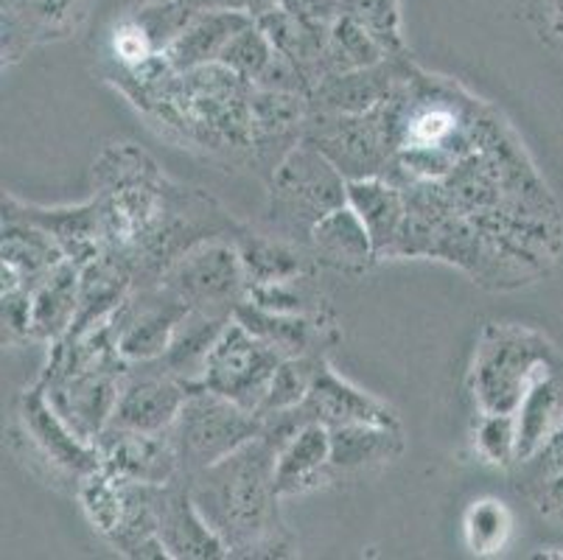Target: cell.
Returning <instances> with one entry per match:
<instances>
[{"instance_id":"d590c367","label":"cell","mask_w":563,"mask_h":560,"mask_svg":"<svg viewBox=\"0 0 563 560\" xmlns=\"http://www.w3.org/2000/svg\"><path fill=\"white\" fill-rule=\"evenodd\" d=\"M273 56V40L266 37V31L253 20V23L244 25V29L224 45V51L219 54V62H222L224 68L233 70V74L242 76V79H247L250 85H255Z\"/></svg>"},{"instance_id":"e575fe53","label":"cell","mask_w":563,"mask_h":560,"mask_svg":"<svg viewBox=\"0 0 563 560\" xmlns=\"http://www.w3.org/2000/svg\"><path fill=\"white\" fill-rule=\"evenodd\" d=\"M465 543L474 554H496L514 532V516L499 499H477L465 510Z\"/></svg>"},{"instance_id":"5bb4252c","label":"cell","mask_w":563,"mask_h":560,"mask_svg":"<svg viewBox=\"0 0 563 560\" xmlns=\"http://www.w3.org/2000/svg\"><path fill=\"white\" fill-rule=\"evenodd\" d=\"M157 536L166 547L168 558L177 560H219L230 558L228 547L213 530L191 496L188 476L155 485Z\"/></svg>"},{"instance_id":"d6986e66","label":"cell","mask_w":563,"mask_h":560,"mask_svg":"<svg viewBox=\"0 0 563 560\" xmlns=\"http://www.w3.org/2000/svg\"><path fill=\"white\" fill-rule=\"evenodd\" d=\"M306 250L320 270L342 275H362L378 261L371 230L347 202L322 216L311 230Z\"/></svg>"},{"instance_id":"7402d4cb","label":"cell","mask_w":563,"mask_h":560,"mask_svg":"<svg viewBox=\"0 0 563 560\" xmlns=\"http://www.w3.org/2000/svg\"><path fill=\"white\" fill-rule=\"evenodd\" d=\"M329 482H334L331 429L322 424H306L275 457V485L280 499L320 491Z\"/></svg>"},{"instance_id":"9a60e30c","label":"cell","mask_w":563,"mask_h":560,"mask_svg":"<svg viewBox=\"0 0 563 560\" xmlns=\"http://www.w3.org/2000/svg\"><path fill=\"white\" fill-rule=\"evenodd\" d=\"M3 210H12V213L23 216V219L37 224V228H43L56 244L63 246L65 259L74 261L76 266L90 264V261L99 259L107 250L99 205H96L93 197L79 205L45 208V205L20 202L14 194H3Z\"/></svg>"},{"instance_id":"ffe728a7","label":"cell","mask_w":563,"mask_h":560,"mask_svg":"<svg viewBox=\"0 0 563 560\" xmlns=\"http://www.w3.org/2000/svg\"><path fill=\"white\" fill-rule=\"evenodd\" d=\"M3 289L32 292L63 264V246L23 216L3 210Z\"/></svg>"},{"instance_id":"2e32d148","label":"cell","mask_w":563,"mask_h":560,"mask_svg":"<svg viewBox=\"0 0 563 560\" xmlns=\"http://www.w3.org/2000/svg\"><path fill=\"white\" fill-rule=\"evenodd\" d=\"M235 320L244 322L255 337L275 348L280 356H320L329 359L331 348L340 342V326L334 315H278L255 303L242 300L235 308Z\"/></svg>"},{"instance_id":"ab89813d","label":"cell","mask_w":563,"mask_h":560,"mask_svg":"<svg viewBox=\"0 0 563 560\" xmlns=\"http://www.w3.org/2000/svg\"><path fill=\"white\" fill-rule=\"evenodd\" d=\"M530 491H532V502H536L541 516L563 524V471L544 476V480L536 482Z\"/></svg>"},{"instance_id":"8992f818","label":"cell","mask_w":563,"mask_h":560,"mask_svg":"<svg viewBox=\"0 0 563 560\" xmlns=\"http://www.w3.org/2000/svg\"><path fill=\"white\" fill-rule=\"evenodd\" d=\"M261 435V418L250 409L197 384L183 404L180 418L174 420L172 438L180 454L183 474L191 476L224 460Z\"/></svg>"},{"instance_id":"52a82bcc","label":"cell","mask_w":563,"mask_h":560,"mask_svg":"<svg viewBox=\"0 0 563 560\" xmlns=\"http://www.w3.org/2000/svg\"><path fill=\"white\" fill-rule=\"evenodd\" d=\"M303 138L314 143L345 179L384 177L396 157L387 101L367 112L309 110Z\"/></svg>"},{"instance_id":"e0dca14e","label":"cell","mask_w":563,"mask_h":560,"mask_svg":"<svg viewBox=\"0 0 563 560\" xmlns=\"http://www.w3.org/2000/svg\"><path fill=\"white\" fill-rule=\"evenodd\" d=\"M306 418L314 424L347 426V424H378V426H401L396 409L387 400H378L376 395L365 393L347 378H342L329 359L317 367L314 382H311L309 395L300 404Z\"/></svg>"},{"instance_id":"5b68a950","label":"cell","mask_w":563,"mask_h":560,"mask_svg":"<svg viewBox=\"0 0 563 560\" xmlns=\"http://www.w3.org/2000/svg\"><path fill=\"white\" fill-rule=\"evenodd\" d=\"M14 438L20 443V460L29 462V469L54 487H68L70 493H76L81 476L99 469L96 446L81 440L70 429L40 382L25 387L20 395Z\"/></svg>"},{"instance_id":"7a4b0ae2","label":"cell","mask_w":563,"mask_h":560,"mask_svg":"<svg viewBox=\"0 0 563 560\" xmlns=\"http://www.w3.org/2000/svg\"><path fill=\"white\" fill-rule=\"evenodd\" d=\"M168 177L135 143H110L93 163V199L104 244L124 259L143 239L166 194Z\"/></svg>"},{"instance_id":"7c38bea8","label":"cell","mask_w":563,"mask_h":560,"mask_svg":"<svg viewBox=\"0 0 563 560\" xmlns=\"http://www.w3.org/2000/svg\"><path fill=\"white\" fill-rule=\"evenodd\" d=\"M188 393L191 387L172 376L157 359L130 364L110 426L135 431L172 429L174 420L180 418Z\"/></svg>"},{"instance_id":"cb8c5ba5","label":"cell","mask_w":563,"mask_h":560,"mask_svg":"<svg viewBox=\"0 0 563 560\" xmlns=\"http://www.w3.org/2000/svg\"><path fill=\"white\" fill-rule=\"evenodd\" d=\"M135 289V275L121 255L104 253L79 270V311L70 333H81L115 315V308Z\"/></svg>"},{"instance_id":"4dcf8cb0","label":"cell","mask_w":563,"mask_h":560,"mask_svg":"<svg viewBox=\"0 0 563 560\" xmlns=\"http://www.w3.org/2000/svg\"><path fill=\"white\" fill-rule=\"evenodd\" d=\"M74 496L79 502L85 518L90 521V527L101 538L115 532V527L121 524V516H124L126 482H121L118 476H112L110 471L99 465V469H93L87 476H81Z\"/></svg>"},{"instance_id":"3957f363","label":"cell","mask_w":563,"mask_h":560,"mask_svg":"<svg viewBox=\"0 0 563 560\" xmlns=\"http://www.w3.org/2000/svg\"><path fill=\"white\" fill-rule=\"evenodd\" d=\"M347 202V179L311 141L300 138L269 172L266 233L306 246L322 216Z\"/></svg>"},{"instance_id":"8d00e7d4","label":"cell","mask_w":563,"mask_h":560,"mask_svg":"<svg viewBox=\"0 0 563 560\" xmlns=\"http://www.w3.org/2000/svg\"><path fill=\"white\" fill-rule=\"evenodd\" d=\"M340 14L360 20L390 54H401L396 0H340Z\"/></svg>"},{"instance_id":"d4e9b609","label":"cell","mask_w":563,"mask_h":560,"mask_svg":"<svg viewBox=\"0 0 563 560\" xmlns=\"http://www.w3.org/2000/svg\"><path fill=\"white\" fill-rule=\"evenodd\" d=\"M516 431H519V460L516 469L530 462L547 446L563 424V367L550 364L536 382L527 387L519 409H516Z\"/></svg>"},{"instance_id":"603a6c76","label":"cell","mask_w":563,"mask_h":560,"mask_svg":"<svg viewBox=\"0 0 563 560\" xmlns=\"http://www.w3.org/2000/svg\"><path fill=\"white\" fill-rule=\"evenodd\" d=\"M347 205L371 230L378 259H396V246L407 219V197L401 185L393 183L390 177L347 179Z\"/></svg>"},{"instance_id":"1f68e13d","label":"cell","mask_w":563,"mask_h":560,"mask_svg":"<svg viewBox=\"0 0 563 560\" xmlns=\"http://www.w3.org/2000/svg\"><path fill=\"white\" fill-rule=\"evenodd\" d=\"M474 454L494 469H516L519 460V431L514 413H479L471 426Z\"/></svg>"},{"instance_id":"6da1fadb","label":"cell","mask_w":563,"mask_h":560,"mask_svg":"<svg viewBox=\"0 0 563 560\" xmlns=\"http://www.w3.org/2000/svg\"><path fill=\"white\" fill-rule=\"evenodd\" d=\"M275 457L278 451L273 446L255 438L224 460L188 476L194 502L219 532L230 558L298 554V541L280 516Z\"/></svg>"},{"instance_id":"836d02e7","label":"cell","mask_w":563,"mask_h":560,"mask_svg":"<svg viewBox=\"0 0 563 560\" xmlns=\"http://www.w3.org/2000/svg\"><path fill=\"white\" fill-rule=\"evenodd\" d=\"M325 362L320 356H286L280 359L278 370H275L266 398L258 409V418L273 413H284V409L300 407L309 395L311 382H314L317 367Z\"/></svg>"},{"instance_id":"f546056e","label":"cell","mask_w":563,"mask_h":560,"mask_svg":"<svg viewBox=\"0 0 563 560\" xmlns=\"http://www.w3.org/2000/svg\"><path fill=\"white\" fill-rule=\"evenodd\" d=\"M387 56H390V51L384 48L360 20L347 18V14H336V20L329 29V40H325L322 76L371 68V65H378Z\"/></svg>"},{"instance_id":"9c48e42d","label":"cell","mask_w":563,"mask_h":560,"mask_svg":"<svg viewBox=\"0 0 563 560\" xmlns=\"http://www.w3.org/2000/svg\"><path fill=\"white\" fill-rule=\"evenodd\" d=\"M280 359L284 356L269 342L255 337L244 322L233 317L205 362L202 384L258 415Z\"/></svg>"},{"instance_id":"f35d334b","label":"cell","mask_w":563,"mask_h":560,"mask_svg":"<svg viewBox=\"0 0 563 560\" xmlns=\"http://www.w3.org/2000/svg\"><path fill=\"white\" fill-rule=\"evenodd\" d=\"M519 469L525 471V480L530 482V487L536 485V482L544 480V476L563 471V424L558 426L555 435H552V438L547 440L544 449H541L539 454L532 457L530 462L519 465Z\"/></svg>"},{"instance_id":"4316f807","label":"cell","mask_w":563,"mask_h":560,"mask_svg":"<svg viewBox=\"0 0 563 560\" xmlns=\"http://www.w3.org/2000/svg\"><path fill=\"white\" fill-rule=\"evenodd\" d=\"M235 315H219V311H205V308H188L186 317L180 320L177 331H174L172 342H168L166 353L157 362L186 382L188 387L202 384L205 362L211 356L217 339L228 328V322Z\"/></svg>"},{"instance_id":"4fadbf2b","label":"cell","mask_w":563,"mask_h":560,"mask_svg":"<svg viewBox=\"0 0 563 560\" xmlns=\"http://www.w3.org/2000/svg\"><path fill=\"white\" fill-rule=\"evenodd\" d=\"M99 465L121 482L137 485H166L183 476L180 454L174 446L172 429L135 431L121 426H107L96 440Z\"/></svg>"},{"instance_id":"83f0119b","label":"cell","mask_w":563,"mask_h":560,"mask_svg":"<svg viewBox=\"0 0 563 560\" xmlns=\"http://www.w3.org/2000/svg\"><path fill=\"white\" fill-rule=\"evenodd\" d=\"M235 246H239V255H242L247 289L278 284V281H289V277L309 275V272L320 270L306 246L291 244V241L278 239L273 233H258L253 228L242 230V235L235 239Z\"/></svg>"},{"instance_id":"30bf717a","label":"cell","mask_w":563,"mask_h":560,"mask_svg":"<svg viewBox=\"0 0 563 560\" xmlns=\"http://www.w3.org/2000/svg\"><path fill=\"white\" fill-rule=\"evenodd\" d=\"M126 367H96L76 370V373H45L37 378L54 409L68 420L70 429L81 440L93 443L101 438V431L112 424L118 395L124 384Z\"/></svg>"},{"instance_id":"d6a6232c","label":"cell","mask_w":563,"mask_h":560,"mask_svg":"<svg viewBox=\"0 0 563 560\" xmlns=\"http://www.w3.org/2000/svg\"><path fill=\"white\" fill-rule=\"evenodd\" d=\"M244 300L255 303L266 311H278V315H325L329 311L314 284V272L278 281V284L253 286V289H247Z\"/></svg>"},{"instance_id":"f1b7e54d","label":"cell","mask_w":563,"mask_h":560,"mask_svg":"<svg viewBox=\"0 0 563 560\" xmlns=\"http://www.w3.org/2000/svg\"><path fill=\"white\" fill-rule=\"evenodd\" d=\"M79 270L63 261L32 295V339L54 345L68 337L79 311Z\"/></svg>"},{"instance_id":"8fae6325","label":"cell","mask_w":563,"mask_h":560,"mask_svg":"<svg viewBox=\"0 0 563 560\" xmlns=\"http://www.w3.org/2000/svg\"><path fill=\"white\" fill-rule=\"evenodd\" d=\"M186 311L188 308L161 284L135 286L110 317L121 359L126 364L161 359Z\"/></svg>"},{"instance_id":"484cf974","label":"cell","mask_w":563,"mask_h":560,"mask_svg":"<svg viewBox=\"0 0 563 560\" xmlns=\"http://www.w3.org/2000/svg\"><path fill=\"white\" fill-rule=\"evenodd\" d=\"M250 23L253 18L235 12V9H202L199 14H194L191 23L177 34V40L163 54H166L168 65L180 74L202 68V65L219 62L224 45Z\"/></svg>"},{"instance_id":"ba28073f","label":"cell","mask_w":563,"mask_h":560,"mask_svg":"<svg viewBox=\"0 0 563 560\" xmlns=\"http://www.w3.org/2000/svg\"><path fill=\"white\" fill-rule=\"evenodd\" d=\"M157 284L172 292L186 308H205L219 315H235L239 303L247 297L242 255L230 239L191 246L163 272Z\"/></svg>"},{"instance_id":"277c9868","label":"cell","mask_w":563,"mask_h":560,"mask_svg":"<svg viewBox=\"0 0 563 560\" xmlns=\"http://www.w3.org/2000/svg\"><path fill=\"white\" fill-rule=\"evenodd\" d=\"M558 362L555 345L519 322H488L468 370V393L479 413H516L527 387Z\"/></svg>"},{"instance_id":"44dd1931","label":"cell","mask_w":563,"mask_h":560,"mask_svg":"<svg viewBox=\"0 0 563 560\" xmlns=\"http://www.w3.org/2000/svg\"><path fill=\"white\" fill-rule=\"evenodd\" d=\"M404 454L401 426L347 424L331 429V474L336 480L384 469Z\"/></svg>"},{"instance_id":"ac0fdd59","label":"cell","mask_w":563,"mask_h":560,"mask_svg":"<svg viewBox=\"0 0 563 560\" xmlns=\"http://www.w3.org/2000/svg\"><path fill=\"white\" fill-rule=\"evenodd\" d=\"M409 59L404 54H390L378 65L347 74L322 76L309 92V110L314 112H367L390 101L396 87L407 74Z\"/></svg>"},{"instance_id":"74e56055","label":"cell","mask_w":563,"mask_h":560,"mask_svg":"<svg viewBox=\"0 0 563 560\" xmlns=\"http://www.w3.org/2000/svg\"><path fill=\"white\" fill-rule=\"evenodd\" d=\"M3 337L9 342L32 339V292L3 289Z\"/></svg>"}]
</instances>
